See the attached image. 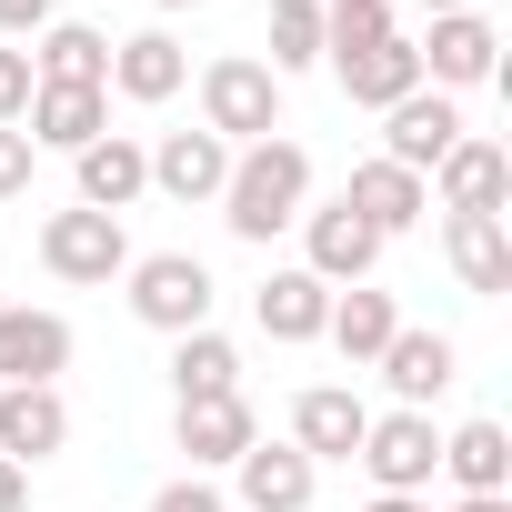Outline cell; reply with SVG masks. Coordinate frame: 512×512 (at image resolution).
Here are the masks:
<instances>
[{
	"instance_id": "6da1fadb",
	"label": "cell",
	"mask_w": 512,
	"mask_h": 512,
	"mask_svg": "<svg viewBox=\"0 0 512 512\" xmlns=\"http://www.w3.org/2000/svg\"><path fill=\"white\" fill-rule=\"evenodd\" d=\"M312 211V151L302 141H251V151H231V181H221V221H231V241H272V231H292Z\"/></svg>"
},
{
	"instance_id": "7a4b0ae2",
	"label": "cell",
	"mask_w": 512,
	"mask_h": 512,
	"mask_svg": "<svg viewBox=\"0 0 512 512\" xmlns=\"http://www.w3.org/2000/svg\"><path fill=\"white\" fill-rule=\"evenodd\" d=\"M201 131L231 141V151L272 141V131H282V81L251 61V51H221V61L201 71Z\"/></svg>"
},
{
	"instance_id": "3957f363",
	"label": "cell",
	"mask_w": 512,
	"mask_h": 512,
	"mask_svg": "<svg viewBox=\"0 0 512 512\" xmlns=\"http://www.w3.org/2000/svg\"><path fill=\"white\" fill-rule=\"evenodd\" d=\"M131 282V322L141 332H211V272L191 262V251H141V262L121 272Z\"/></svg>"
},
{
	"instance_id": "277c9868",
	"label": "cell",
	"mask_w": 512,
	"mask_h": 512,
	"mask_svg": "<svg viewBox=\"0 0 512 512\" xmlns=\"http://www.w3.org/2000/svg\"><path fill=\"white\" fill-rule=\"evenodd\" d=\"M41 272L51 282H121L131 272V231L111 211H51L41 221Z\"/></svg>"
},
{
	"instance_id": "5b68a950",
	"label": "cell",
	"mask_w": 512,
	"mask_h": 512,
	"mask_svg": "<svg viewBox=\"0 0 512 512\" xmlns=\"http://www.w3.org/2000/svg\"><path fill=\"white\" fill-rule=\"evenodd\" d=\"M352 462L372 472V492H422L442 472V432H432V412H372Z\"/></svg>"
},
{
	"instance_id": "8992f818",
	"label": "cell",
	"mask_w": 512,
	"mask_h": 512,
	"mask_svg": "<svg viewBox=\"0 0 512 512\" xmlns=\"http://www.w3.org/2000/svg\"><path fill=\"white\" fill-rule=\"evenodd\" d=\"M372 262H382V231H372L352 201H322V211H302V272H312V282L352 292V282H372Z\"/></svg>"
},
{
	"instance_id": "52a82bcc",
	"label": "cell",
	"mask_w": 512,
	"mask_h": 512,
	"mask_svg": "<svg viewBox=\"0 0 512 512\" xmlns=\"http://www.w3.org/2000/svg\"><path fill=\"white\" fill-rule=\"evenodd\" d=\"M412 51H422V81H432V91H472V81L502 71V31H492L482 11H442Z\"/></svg>"
},
{
	"instance_id": "ba28073f",
	"label": "cell",
	"mask_w": 512,
	"mask_h": 512,
	"mask_svg": "<svg viewBox=\"0 0 512 512\" xmlns=\"http://www.w3.org/2000/svg\"><path fill=\"white\" fill-rule=\"evenodd\" d=\"M322 61H332L342 101H362V111H392V101H412V91H422V51H412L402 31H382V41H352V51H322Z\"/></svg>"
},
{
	"instance_id": "9c48e42d",
	"label": "cell",
	"mask_w": 512,
	"mask_h": 512,
	"mask_svg": "<svg viewBox=\"0 0 512 512\" xmlns=\"http://www.w3.org/2000/svg\"><path fill=\"white\" fill-rule=\"evenodd\" d=\"M452 141H462V101H452V91H432V81H422L412 101H392V111H382V161H402L412 181H432V161H442Z\"/></svg>"
},
{
	"instance_id": "30bf717a",
	"label": "cell",
	"mask_w": 512,
	"mask_h": 512,
	"mask_svg": "<svg viewBox=\"0 0 512 512\" xmlns=\"http://www.w3.org/2000/svg\"><path fill=\"white\" fill-rule=\"evenodd\" d=\"M362 432H372V402H362L352 382H312V392L292 402V452H302V462H352Z\"/></svg>"
},
{
	"instance_id": "8fae6325",
	"label": "cell",
	"mask_w": 512,
	"mask_h": 512,
	"mask_svg": "<svg viewBox=\"0 0 512 512\" xmlns=\"http://www.w3.org/2000/svg\"><path fill=\"white\" fill-rule=\"evenodd\" d=\"M71 372V322L31 312V302H0V392L11 382H61Z\"/></svg>"
},
{
	"instance_id": "7c38bea8",
	"label": "cell",
	"mask_w": 512,
	"mask_h": 512,
	"mask_svg": "<svg viewBox=\"0 0 512 512\" xmlns=\"http://www.w3.org/2000/svg\"><path fill=\"white\" fill-rule=\"evenodd\" d=\"M71 442V402H61V382H11L0 392V462H51Z\"/></svg>"
},
{
	"instance_id": "4fadbf2b",
	"label": "cell",
	"mask_w": 512,
	"mask_h": 512,
	"mask_svg": "<svg viewBox=\"0 0 512 512\" xmlns=\"http://www.w3.org/2000/svg\"><path fill=\"white\" fill-rule=\"evenodd\" d=\"M221 181H231V141H211V131H161L151 141V191L161 201H221Z\"/></svg>"
},
{
	"instance_id": "5bb4252c",
	"label": "cell",
	"mask_w": 512,
	"mask_h": 512,
	"mask_svg": "<svg viewBox=\"0 0 512 512\" xmlns=\"http://www.w3.org/2000/svg\"><path fill=\"white\" fill-rule=\"evenodd\" d=\"M422 191H442V211H492L502 221V191H512V161H502V141H482V131H462L442 161H432V181Z\"/></svg>"
},
{
	"instance_id": "9a60e30c",
	"label": "cell",
	"mask_w": 512,
	"mask_h": 512,
	"mask_svg": "<svg viewBox=\"0 0 512 512\" xmlns=\"http://www.w3.org/2000/svg\"><path fill=\"white\" fill-rule=\"evenodd\" d=\"M71 171H81V211H111V221L151 191V151L131 131H101L91 151H71Z\"/></svg>"
},
{
	"instance_id": "2e32d148",
	"label": "cell",
	"mask_w": 512,
	"mask_h": 512,
	"mask_svg": "<svg viewBox=\"0 0 512 512\" xmlns=\"http://www.w3.org/2000/svg\"><path fill=\"white\" fill-rule=\"evenodd\" d=\"M31 81L41 91H111V41L91 21H51L31 41Z\"/></svg>"
},
{
	"instance_id": "e0dca14e",
	"label": "cell",
	"mask_w": 512,
	"mask_h": 512,
	"mask_svg": "<svg viewBox=\"0 0 512 512\" xmlns=\"http://www.w3.org/2000/svg\"><path fill=\"white\" fill-rule=\"evenodd\" d=\"M452 362H462L452 332H392V342H382V382H392L402 412H432V402L452 392Z\"/></svg>"
},
{
	"instance_id": "ac0fdd59",
	"label": "cell",
	"mask_w": 512,
	"mask_h": 512,
	"mask_svg": "<svg viewBox=\"0 0 512 512\" xmlns=\"http://www.w3.org/2000/svg\"><path fill=\"white\" fill-rule=\"evenodd\" d=\"M231 472H241V512H312V482H322V462H302L292 442H251Z\"/></svg>"
},
{
	"instance_id": "d6986e66",
	"label": "cell",
	"mask_w": 512,
	"mask_h": 512,
	"mask_svg": "<svg viewBox=\"0 0 512 512\" xmlns=\"http://www.w3.org/2000/svg\"><path fill=\"white\" fill-rule=\"evenodd\" d=\"M181 452H191V472H211V462H241L251 442H262V422H251V402L241 392H211V402H181Z\"/></svg>"
},
{
	"instance_id": "ffe728a7",
	"label": "cell",
	"mask_w": 512,
	"mask_h": 512,
	"mask_svg": "<svg viewBox=\"0 0 512 512\" xmlns=\"http://www.w3.org/2000/svg\"><path fill=\"white\" fill-rule=\"evenodd\" d=\"M342 201H352V211H362V221H372L382 241H392V231H412V221L432 211V191H422V181H412L402 161H382V151H372V161H352V181H342Z\"/></svg>"
},
{
	"instance_id": "44dd1931",
	"label": "cell",
	"mask_w": 512,
	"mask_h": 512,
	"mask_svg": "<svg viewBox=\"0 0 512 512\" xmlns=\"http://www.w3.org/2000/svg\"><path fill=\"white\" fill-rule=\"evenodd\" d=\"M191 81V51L171 41V31H131V41H111V91L121 101H171Z\"/></svg>"
},
{
	"instance_id": "7402d4cb",
	"label": "cell",
	"mask_w": 512,
	"mask_h": 512,
	"mask_svg": "<svg viewBox=\"0 0 512 512\" xmlns=\"http://www.w3.org/2000/svg\"><path fill=\"white\" fill-rule=\"evenodd\" d=\"M21 131H31V151H91L111 131V91H31Z\"/></svg>"
},
{
	"instance_id": "603a6c76",
	"label": "cell",
	"mask_w": 512,
	"mask_h": 512,
	"mask_svg": "<svg viewBox=\"0 0 512 512\" xmlns=\"http://www.w3.org/2000/svg\"><path fill=\"white\" fill-rule=\"evenodd\" d=\"M442 241H452V272H462V292H512V231L492 221V211H452L442 221Z\"/></svg>"
},
{
	"instance_id": "cb8c5ba5",
	"label": "cell",
	"mask_w": 512,
	"mask_h": 512,
	"mask_svg": "<svg viewBox=\"0 0 512 512\" xmlns=\"http://www.w3.org/2000/svg\"><path fill=\"white\" fill-rule=\"evenodd\" d=\"M251 322H262L272 342H322V322H332V282H312V272H272L262 292H251Z\"/></svg>"
},
{
	"instance_id": "d4e9b609",
	"label": "cell",
	"mask_w": 512,
	"mask_h": 512,
	"mask_svg": "<svg viewBox=\"0 0 512 512\" xmlns=\"http://www.w3.org/2000/svg\"><path fill=\"white\" fill-rule=\"evenodd\" d=\"M402 332V312H392V292H372V282H352V292H332V322H322V342L342 352V362H382V342Z\"/></svg>"
},
{
	"instance_id": "484cf974",
	"label": "cell",
	"mask_w": 512,
	"mask_h": 512,
	"mask_svg": "<svg viewBox=\"0 0 512 512\" xmlns=\"http://www.w3.org/2000/svg\"><path fill=\"white\" fill-rule=\"evenodd\" d=\"M442 472H452L462 492H512V432H502V422L442 432Z\"/></svg>"
},
{
	"instance_id": "4316f807",
	"label": "cell",
	"mask_w": 512,
	"mask_h": 512,
	"mask_svg": "<svg viewBox=\"0 0 512 512\" xmlns=\"http://www.w3.org/2000/svg\"><path fill=\"white\" fill-rule=\"evenodd\" d=\"M171 392H181V402L241 392V352H231L221 332H181V342H171Z\"/></svg>"
},
{
	"instance_id": "83f0119b",
	"label": "cell",
	"mask_w": 512,
	"mask_h": 512,
	"mask_svg": "<svg viewBox=\"0 0 512 512\" xmlns=\"http://www.w3.org/2000/svg\"><path fill=\"white\" fill-rule=\"evenodd\" d=\"M322 61V0H272V81H292V71H312Z\"/></svg>"
},
{
	"instance_id": "f1b7e54d",
	"label": "cell",
	"mask_w": 512,
	"mask_h": 512,
	"mask_svg": "<svg viewBox=\"0 0 512 512\" xmlns=\"http://www.w3.org/2000/svg\"><path fill=\"white\" fill-rule=\"evenodd\" d=\"M31 91H41V81H31V51H21V41H0V131H21Z\"/></svg>"
},
{
	"instance_id": "f546056e",
	"label": "cell",
	"mask_w": 512,
	"mask_h": 512,
	"mask_svg": "<svg viewBox=\"0 0 512 512\" xmlns=\"http://www.w3.org/2000/svg\"><path fill=\"white\" fill-rule=\"evenodd\" d=\"M61 21V0H0V41H41Z\"/></svg>"
},
{
	"instance_id": "4dcf8cb0",
	"label": "cell",
	"mask_w": 512,
	"mask_h": 512,
	"mask_svg": "<svg viewBox=\"0 0 512 512\" xmlns=\"http://www.w3.org/2000/svg\"><path fill=\"white\" fill-rule=\"evenodd\" d=\"M31 161H41L31 131H0V201H21V191H31Z\"/></svg>"
},
{
	"instance_id": "1f68e13d",
	"label": "cell",
	"mask_w": 512,
	"mask_h": 512,
	"mask_svg": "<svg viewBox=\"0 0 512 512\" xmlns=\"http://www.w3.org/2000/svg\"><path fill=\"white\" fill-rule=\"evenodd\" d=\"M151 512H221V492H211L201 472H181V482H161V492H151Z\"/></svg>"
},
{
	"instance_id": "d6a6232c",
	"label": "cell",
	"mask_w": 512,
	"mask_h": 512,
	"mask_svg": "<svg viewBox=\"0 0 512 512\" xmlns=\"http://www.w3.org/2000/svg\"><path fill=\"white\" fill-rule=\"evenodd\" d=\"M0 512H31V472L21 462H0Z\"/></svg>"
},
{
	"instance_id": "836d02e7",
	"label": "cell",
	"mask_w": 512,
	"mask_h": 512,
	"mask_svg": "<svg viewBox=\"0 0 512 512\" xmlns=\"http://www.w3.org/2000/svg\"><path fill=\"white\" fill-rule=\"evenodd\" d=\"M362 512H432V502H422V492H372Z\"/></svg>"
},
{
	"instance_id": "e575fe53",
	"label": "cell",
	"mask_w": 512,
	"mask_h": 512,
	"mask_svg": "<svg viewBox=\"0 0 512 512\" xmlns=\"http://www.w3.org/2000/svg\"><path fill=\"white\" fill-rule=\"evenodd\" d=\"M452 512H512V492H462Z\"/></svg>"
},
{
	"instance_id": "d590c367",
	"label": "cell",
	"mask_w": 512,
	"mask_h": 512,
	"mask_svg": "<svg viewBox=\"0 0 512 512\" xmlns=\"http://www.w3.org/2000/svg\"><path fill=\"white\" fill-rule=\"evenodd\" d=\"M422 11H432V21H442V11H472V0H422Z\"/></svg>"
},
{
	"instance_id": "8d00e7d4",
	"label": "cell",
	"mask_w": 512,
	"mask_h": 512,
	"mask_svg": "<svg viewBox=\"0 0 512 512\" xmlns=\"http://www.w3.org/2000/svg\"><path fill=\"white\" fill-rule=\"evenodd\" d=\"M151 11H201V0H151Z\"/></svg>"
}]
</instances>
